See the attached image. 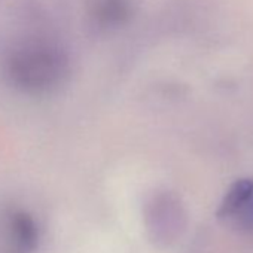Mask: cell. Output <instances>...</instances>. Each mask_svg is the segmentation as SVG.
Wrapping results in <instances>:
<instances>
[{"label":"cell","instance_id":"obj_1","mask_svg":"<svg viewBox=\"0 0 253 253\" xmlns=\"http://www.w3.org/2000/svg\"><path fill=\"white\" fill-rule=\"evenodd\" d=\"M69 58L46 36H30L12 45L3 58V72L17 89L43 95L57 91L69 76Z\"/></svg>","mask_w":253,"mask_h":253},{"label":"cell","instance_id":"obj_2","mask_svg":"<svg viewBox=\"0 0 253 253\" xmlns=\"http://www.w3.org/2000/svg\"><path fill=\"white\" fill-rule=\"evenodd\" d=\"M0 238L6 253H32L39 240L35 219L21 210H11L2 219Z\"/></svg>","mask_w":253,"mask_h":253},{"label":"cell","instance_id":"obj_3","mask_svg":"<svg viewBox=\"0 0 253 253\" xmlns=\"http://www.w3.org/2000/svg\"><path fill=\"white\" fill-rule=\"evenodd\" d=\"M219 217L243 231L253 229V180H238L220 203Z\"/></svg>","mask_w":253,"mask_h":253},{"label":"cell","instance_id":"obj_4","mask_svg":"<svg viewBox=\"0 0 253 253\" xmlns=\"http://www.w3.org/2000/svg\"><path fill=\"white\" fill-rule=\"evenodd\" d=\"M148 219H149V229L154 231L155 237L167 240L170 238L171 231L177 228L180 217L176 203L170 197L161 195L152 201Z\"/></svg>","mask_w":253,"mask_h":253}]
</instances>
